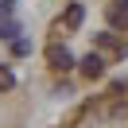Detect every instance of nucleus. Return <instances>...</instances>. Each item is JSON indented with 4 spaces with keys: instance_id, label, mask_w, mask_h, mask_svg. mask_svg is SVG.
Here are the masks:
<instances>
[{
    "instance_id": "f257e3e1",
    "label": "nucleus",
    "mask_w": 128,
    "mask_h": 128,
    "mask_svg": "<svg viewBox=\"0 0 128 128\" xmlns=\"http://www.w3.org/2000/svg\"><path fill=\"white\" fill-rule=\"evenodd\" d=\"M82 74H86L89 82H97V78H101V74H105V58L97 54V50H89V54L82 58Z\"/></svg>"
},
{
    "instance_id": "f03ea898",
    "label": "nucleus",
    "mask_w": 128,
    "mask_h": 128,
    "mask_svg": "<svg viewBox=\"0 0 128 128\" xmlns=\"http://www.w3.org/2000/svg\"><path fill=\"white\" fill-rule=\"evenodd\" d=\"M47 62H50V70H70L74 58H70L66 47H50V50H47Z\"/></svg>"
},
{
    "instance_id": "7ed1b4c3",
    "label": "nucleus",
    "mask_w": 128,
    "mask_h": 128,
    "mask_svg": "<svg viewBox=\"0 0 128 128\" xmlns=\"http://www.w3.org/2000/svg\"><path fill=\"white\" fill-rule=\"evenodd\" d=\"M109 24H112V27H128V0L109 4Z\"/></svg>"
},
{
    "instance_id": "20e7f679",
    "label": "nucleus",
    "mask_w": 128,
    "mask_h": 128,
    "mask_svg": "<svg viewBox=\"0 0 128 128\" xmlns=\"http://www.w3.org/2000/svg\"><path fill=\"white\" fill-rule=\"evenodd\" d=\"M82 20H86L82 4H70V8H66V16H62V27H66V31H74V27H82Z\"/></svg>"
},
{
    "instance_id": "39448f33",
    "label": "nucleus",
    "mask_w": 128,
    "mask_h": 128,
    "mask_svg": "<svg viewBox=\"0 0 128 128\" xmlns=\"http://www.w3.org/2000/svg\"><path fill=\"white\" fill-rule=\"evenodd\" d=\"M97 47L109 50V54H124V43H116L112 35H97Z\"/></svg>"
},
{
    "instance_id": "423d86ee",
    "label": "nucleus",
    "mask_w": 128,
    "mask_h": 128,
    "mask_svg": "<svg viewBox=\"0 0 128 128\" xmlns=\"http://www.w3.org/2000/svg\"><path fill=\"white\" fill-rule=\"evenodd\" d=\"M12 86H16V74H12L8 66H0V93H8Z\"/></svg>"
},
{
    "instance_id": "0eeeda50",
    "label": "nucleus",
    "mask_w": 128,
    "mask_h": 128,
    "mask_svg": "<svg viewBox=\"0 0 128 128\" xmlns=\"http://www.w3.org/2000/svg\"><path fill=\"white\" fill-rule=\"evenodd\" d=\"M16 35V24H0V39H12Z\"/></svg>"
}]
</instances>
